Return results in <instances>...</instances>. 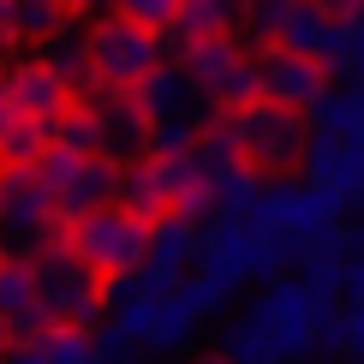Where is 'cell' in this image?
I'll return each mask as SVG.
<instances>
[{
  "instance_id": "1",
  "label": "cell",
  "mask_w": 364,
  "mask_h": 364,
  "mask_svg": "<svg viewBox=\"0 0 364 364\" xmlns=\"http://www.w3.org/2000/svg\"><path fill=\"white\" fill-rule=\"evenodd\" d=\"M119 203L149 215V221H161V215L209 221L215 215V186L203 179L191 149L186 156H156V149H144V156L119 161Z\"/></svg>"
},
{
  "instance_id": "2",
  "label": "cell",
  "mask_w": 364,
  "mask_h": 364,
  "mask_svg": "<svg viewBox=\"0 0 364 364\" xmlns=\"http://www.w3.org/2000/svg\"><path fill=\"white\" fill-rule=\"evenodd\" d=\"M287 263H293V257H287L257 221L209 215V227H197V257H191V269H197V275H209L221 293L263 287V281H275Z\"/></svg>"
},
{
  "instance_id": "3",
  "label": "cell",
  "mask_w": 364,
  "mask_h": 364,
  "mask_svg": "<svg viewBox=\"0 0 364 364\" xmlns=\"http://www.w3.org/2000/svg\"><path fill=\"white\" fill-rule=\"evenodd\" d=\"M328 311H335V299L316 293L305 275H293V281L275 275V281H263V293H257L245 311H239V323H245L251 335H263L275 358H311L316 353V328H323Z\"/></svg>"
},
{
  "instance_id": "4",
  "label": "cell",
  "mask_w": 364,
  "mask_h": 364,
  "mask_svg": "<svg viewBox=\"0 0 364 364\" xmlns=\"http://www.w3.org/2000/svg\"><path fill=\"white\" fill-rule=\"evenodd\" d=\"M215 132L251 161V168H263V173L299 168V161H305V144H311V119L299 114V108L269 102V96L245 102V108H221Z\"/></svg>"
},
{
  "instance_id": "5",
  "label": "cell",
  "mask_w": 364,
  "mask_h": 364,
  "mask_svg": "<svg viewBox=\"0 0 364 364\" xmlns=\"http://www.w3.org/2000/svg\"><path fill=\"white\" fill-rule=\"evenodd\" d=\"M149 233H156V221L138 215V209H126L114 197V203H102V209H90V215H78L66 227V239H72V251L84 257L96 275H138V269L149 263Z\"/></svg>"
},
{
  "instance_id": "6",
  "label": "cell",
  "mask_w": 364,
  "mask_h": 364,
  "mask_svg": "<svg viewBox=\"0 0 364 364\" xmlns=\"http://www.w3.org/2000/svg\"><path fill=\"white\" fill-rule=\"evenodd\" d=\"M30 263H36V299H42V311H48V323L96 328L102 316H108V275H96V269L72 251V239H54V245L42 257H30Z\"/></svg>"
},
{
  "instance_id": "7",
  "label": "cell",
  "mask_w": 364,
  "mask_h": 364,
  "mask_svg": "<svg viewBox=\"0 0 364 364\" xmlns=\"http://www.w3.org/2000/svg\"><path fill=\"white\" fill-rule=\"evenodd\" d=\"M60 209L42 168H18V161H0V257H42L60 239Z\"/></svg>"
},
{
  "instance_id": "8",
  "label": "cell",
  "mask_w": 364,
  "mask_h": 364,
  "mask_svg": "<svg viewBox=\"0 0 364 364\" xmlns=\"http://www.w3.org/2000/svg\"><path fill=\"white\" fill-rule=\"evenodd\" d=\"M36 168H42V186H48V197H54V209H60V221H66V227L119 197V161L102 156V149L48 144V156H42Z\"/></svg>"
},
{
  "instance_id": "9",
  "label": "cell",
  "mask_w": 364,
  "mask_h": 364,
  "mask_svg": "<svg viewBox=\"0 0 364 364\" xmlns=\"http://www.w3.org/2000/svg\"><path fill=\"white\" fill-rule=\"evenodd\" d=\"M90 66L108 90H138L161 66V30H144L138 18L114 12V18L90 24Z\"/></svg>"
},
{
  "instance_id": "10",
  "label": "cell",
  "mask_w": 364,
  "mask_h": 364,
  "mask_svg": "<svg viewBox=\"0 0 364 364\" xmlns=\"http://www.w3.org/2000/svg\"><path fill=\"white\" fill-rule=\"evenodd\" d=\"M179 60L221 108H245V102L263 96L257 84V54H245L233 36H203V42H179Z\"/></svg>"
},
{
  "instance_id": "11",
  "label": "cell",
  "mask_w": 364,
  "mask_h": 364,
  "mask_svg": "<svg viewBox=\"0 0 364 364\" xmlns=\"http://www.w3.org/2000/svg\"><path fill=\"white\" fill-rule=\"evenodd\" d=\"M173 293H179V281H173V275H156V269L119 275V281H108V323H114L132 346L156 353V328H161V311H168Z\"/></svg>"
},
{
  "instance_id": "12",
  "label": "cell",
  "mask_w": 364,
  "mask_h": 364,
  "mask_svg": "<svg viewBox=\"0 0 364 364\" xmlns=\"http://www.w3.org/2000/svg\"><path fill=\"white\" fill-rule=\"evenodd\" d=\"M132 96H138V108H144L149 126H156V119H197V126H215L221 119V102L186 72V60H161Z\"/></svg>"
},
{
  "instance_id": "13",
  "label": "cell",
  "mask_w": 364,
  "mask_h": 364,
  "mask_svg": "<svg viewBox=\"0 0 364 364\" xmlns=\"http://www.w3.org/2000/svg\"><path fill=\"white\" fill-rule=\"evenodd\" d=\"M257 84H263L269 102L299 108V114H311L316 102L335 90V84H328V66H323V60L293 54V48H281V42H263V48H257Z\"/></svg>"
},
{
  "instance_id": "14",
  "label": "cell",
  "mask_w": 364,
  "mask_h": 364,
  "mask_svg": "<svg viewBox=\"0 0 364 364\" xmlns=\"http://www.w3.org/2000/svg\"><path fill=\"white\" fill-rule=\"evenodd\" d=\"M0 102H6L18 119H36V126H54L60 114L72 108V84L60 78L48 60H18V66H0Z\"/></svg>"
},
{
  "instance_id": "15",
  "label": "cell",
  "mask_w": 364,
  "mask_h": 364,
  "mask_svg": "<svg viewBox=\"0 0 364 364\" xmlns=\"http://www.w3.org/2000/svg\"><path fill=\"white\" fill-rule=\"evenodd\" d=\"M305 179L323 191L346 197V203H364V132L341 138V132H311L305 144Z\"/></svg>"
},
{
  "instance_id": "16",
  "label": "cell",
  "mask_w": 364,
  "mask_h": 364,
  "mask_svg": "<svg viewBox=\"0 0 364 364\" xmlns=\"http://www.w3.org/2000/svg\"><path fill=\"white\" fill-rule=\"evenodd\" d=\"M275 42L293 48V54L323 60V66L335 72V66H346V42H353V30H346V18L328 12L323 0H293V12H287V24L275 30Z\"/></svg>"
},
{
  "instance_id": "17",
  "label": "cell",
  "mask_w": 364,
  "mask_h": 364,
  "mask_svg": "<svg viewBox=\"0 0 364 364\" xmlns=\"http://www.w3.org/2000/svg\"><path fill=\"white\" fill-rule=\"evenodd\" d=\"M90 108H96V119H102V156L132 161V156L149 149V119H144V108H138L132 90H108L102 84L96 96H90Z\"/></svg>"
},
{
  "instance_id": "18",
  "label": "cell",
  "mask_w": 364,
  "mask_h": 364,
  "mask_svg": "<svg viewBox=\"0 0 364 364\" xmlns=\"http://www.w3.org/2000/svg\"><path fill=\"white\" fill-rule=\"evenodd\" d=\"M0 316L12 323V335H42L48 311L36 299V263L30 257H0Z\"/></svg>"
},
{
  "instance_id": "19",
  "label": "cell",
  "mask_w": 364,
  "mask_h": 364,
  "mask_svg": "<svg viewBox=\"0 0 364 364\" xmlns=\"http://www.w3.org/2000/svg\"><path fill=\"white\" fill-rule=\"evenodd\" d=\"M197 227H203V221H191V215H161L156 233H149V263L144 269L186 281L191 275V257H197Z\"/></svg>"
},
{
  "instance_id": "20",
  "label": "cell",
  "mask_w": 364,
  "mask_h": 364,
  "mask_svg": "<svg viewBox=\"0 0 364 364\" xmlns=\"http://www.w3.org/2000/svg\"><path fill=\"white\" fill-rule=\"evenodd\" d=\"M251 0H179L173 42H203V36H233L245 24Z\"/></svg>"
},
{
  "instance_id": "21",
  "label": "cell",
  "mask_w": 364,
  "mask_h": 364,
  "mask_svg": "<svg viewBox=\"0 0 364 364\" xmlns=\"http://www.w3.org/2000/svg\"><path fill=\"white\" fill-rule=\"evenodd\" d=\"M263 168H251V161H239L233 173L215 179V215H239V221H257V203H263Z\"/></svg>"
},
{
  "instance_id": "22",
  "label": "cell",
  "mask_w": 364,
  "mask_h": 364,
  "mask_svg": "<svg viewBox=\"0 0 364 364\" xmlns=\"http://www.w3.org/2000/svg\"><path fill=\"white\" fill-rule=\"evenodd\" d=\"M48 138L66 144V149H102V119H96V108H90V102H72V108L48 126Z\"/></svg>"
},
{
  "instance_id": "23",
  "label": "cell",
  "mask_w": 364,
  "mask_h": 364,
  "mask_svg": "<svg viewBox=\"0 0 364 364\" xmlns=\"http://www.w3.org/2000/svg\"><path fill=\"white\" fill-rule=\"evenodd\" d=\"M42 346H48L54 364H102L96 358V335H90V328H72V323H48L42 328Z\"/></svg>"
},
{
  "instance_id": "24",
  "label": "cell",
  "mask_w": 364,
  "mask_h": 364,
  "mask_svg": "<svg viewBox=\"0 0 364 364\" xmlns=\"http://www.w3.org/2000/svg\"><path fill=\"white\" fill-rule=\"evenodd\" d=\"M197 328H203V316H197L186 299H168V311H161V328H156V353H186V346L197 341Z\"/></svg>"
},
{
  "instance_id": "25",
  "label": "cell",
  "mask_w": 364,
  "mask_h": 364,
  "mask_svg": "<svg viewBox=\"0 0 364 364\" xmlns=\"http://www.w3.org/2000/svg\"><path fill=\"white\" fill-rule=\"evenodd\" d=\"M48 126H36V119H12L6 144H0V161H18V168H36L42 156H48Z\"/></svg>"
},
{
  "instance_id": "26",
  "label": "cell",
  "mask_w": 364,
  "mask_h": 364,
  "mask_svg": "<svg viewBox=\"0 0 364 364\" xmlns=\"http://www.w3.org/2000/svg\"><path fill=\"white\" fill-rule=\"evenodd\" d=\"M203 132L209 126H197V119H156V126H149V149H156V156H186V149H197Z\"/></svg>"
},
{
  "instance_id": "27",
  "label": "cell",
  "mask_w": 364,
  "mask_h": 364,
  "mask_svg": "<svg viewBox=\"0 0 364 364\" xmlns=\"http://www.w3.org/2000/svg\"><path fill=\"white\" fill-rule=\"evenodd\" d=\"M299 269H305V281L316 287V293H328V299L346 293V251H311Z\"/></svg>"
},
{
  "instance_id": "28",
  "label": "cell",
  "mask_w": 364,
  "mask_h": 364,
  "mask_svg": "<svg viewBox=\"0 0 364 364\" xmlns=\"http://www.w3.org/2000/svg\"><path fill=\"white\" fill-rule=\"evenodd\" d=\"M287 12H293V0H251V12H245L251 36L257 42H275V30L287 24Z\"/></svg>"
},
{
  "instance_id": "29",
  "label": "cell",
  "mask_w": 364,
  "mask_h": 364,
  "mask_svg": "<svg viewBox=\"0 0 364 364\" xmlns=\"http://www.w3.org/2000/svg\"><path fill=\"white\" fill-rule=\"evenodd\" d=\"M126 18H138L144 30H173V18H179V0H126Z\"/></svg>"
},
{
  "instance_id": "30",
  "label": "cell",
  "mask_w": 364,
  "mask_h": 364,
  "mask_svg": "<svg viewBox=\"0 0 364 364\" xmlns=\"http://www.w3.org/2000/svg\"><path fill=\"white\" fill-rule=\"evenodd\" d=\"M316 353H353V346H346V311L341 305L323 316V328H316Z\"/></svg>"
},
{
  "instance_id": "31",
  "label": "cell",
  "mask_w": 364,
  "mask_h": 364,
  "mask_svg": "<svg viewBox=\"0 0 364 364\" xmlns=\"http://www.w3.org/2000/svg\"><path fill=\"white\" fill-rule=\"evenodd\" d=\"M0 364H54V358H48V346H42V335H18Z\"/></svg>"
},
{
  "instance_id": "32",
  "label": "cell",
  "mask_w": 364,
  "mask_h": 364,
  "mask_svg": "<svg viewBox=\"0 0 364 364\" xmlns=\"http://www.w3.org/2000/svg\"><path fill=\"white\" fill-rule=\"evenodd\" d=\"M346 30H353V42H346V66H353L358 78H364V6L353 12V18H346Z\"/></svg>"
},
{
  "instance_id": "33",
  "label": "cell",
  "mask_w": 364,
  "mask_h": 364,
  "mask_svg": "<svg viewBox=\"0 0 364 364\" xmlns=\"http://www.w3.org/2000/svg\"><path fill=\"white\" fill-rule=\"evenodd\" d=\"M119 6H126V0H72V18H90V24H96V18H114Z\"/></svg>"
},
{
  "instance_id": "34",
  "label": "cell",
  "mask_w": 364,
  "mask_h": 364,
  "mask_svg": "<svg viewBox=\"0 0 364 364\" xmlns=\"http://www.w3.org/2000/svg\"><path fill=\"white\" fill-rule=\"evenodd\" d=\"M18 42V0H0V54H12Z\"/></svg>"
},
{
  "instance_id": "35",
  "label": "cell",
  "mask_w": 364,
  "mask_h": 364,
  "mask_svg": "<svg viewBox=\"0 0 364 364\" xmlns=\"http://www.w3.org/2000/svg\"><path fill=\"white\" fill-rule=\"evenodd\" d=\"M346 346H353V353H364V299L346 311Z\"/></svg>"
},
{
  "instance_id": "36",
  "label": "cell",
  "mask_w": 364,
  "mask_h": 364,
  "mask_svg": "<svg viewBox=\"0 0 364 364\" xmlns=\"http://www.w3.org/2000/svg\"><path fill=\"white\" fill-rule=\"evenodd\" d=\"M346 299H353V305L364 299V251L353 257V263H346Z\"/></svg>"
},
{
  "instance_id": "37",
  "label": "cell",
  "mask_w": 364,
  "mask_h": 364,
  "mask_svg": "<svg viewBox=\"0 0 364 364\" xmlns=\"http://www.w3.org/2000/svg\"><path fill=\"white\" fill-rule=\"evenodd\" d=\"M323 6H328V12H341V18H353V12L364 6V0H323Z\"/></svg>"
},
{
  "instance_id": "38",
  "label": "cell",
  "mask_w": 364,
  "mask_h": 364,
  "mask_svg": "<svg viewBox=\"0 0 364 364\" xmlns=\"http://www.w3.org/2000/svg\"><path fill=\"white\" fill-rule=\"evenodd\" d=\"M12 341H18V335H12V323L0 316V358H6V346H12Z\"/></svg>"
},
{
  "instance_id": "39",
  "label": "cell",
  "mask_w": 364,
  "mask_h": 364,
  "mask_svg": "<svg viewBox=\"0 0 364 364\" xmlns=\"http://www.w3.org/2000/svg\"><path fill=\"white\" fill-rule=\"evenodd\" d=\"M12 119H18V114H12L6 102H0V144H6V132H12Z\"/></svg>"
},
{
  "instance_id": "40",
  "label": "cell",
  "mask_w": 364,
  "mask_h": 364,
  "mask_svg": "<svg viewBox=\"0 0 364 364\" xmlns=\"http://www.w3.org/2000/svg\"><path fill=\"white\" fill-rule=\"evenodd\" d=\"M191 364H233L227 353H203V358H191Z\"/></svg>"
},
{
  "instance_id": "41",
  "label": "cell",
  "mask_w": 364,
  "mask_h": 364,
  "mask_svg": "<svg viewBox=\"0 0 364 364\" xmlns=\"http://www.w3.org/2000/svg\"><path fill=\"white\" fill-rule=\"evenodd\" d=\"M353 245H358V251H364V221H358V227H353Z\"/></svg>"
},
{
  "instance_id": "42",
  "label": "cell",
  "mask_w": 364,
  "mask_h": 364,
  "mask_svg": "<svg viewBox=\"0 0 364 364\" xmlns=\"http://www.w3.org/2000/svg\"><path fill=\"white\" fill-rule=\"evenodd\" d=\"M346 364H364V353H358V358H346Z\"/></svg>"
},
{
  "instance_id": "43",
  "label": "cell",
  "mask_w": 364,
  "mask_h": 364,
  "mask_svg": "<svg viewBox=\"0 0 364 364\" xmlns=\"http://www.w3.org/2000/svg\"><path fill=\"white\" fill-rule=\"evenodd\" d=\"M126 364H144V358H126Z\"/></svg>"
}]
</instances>
